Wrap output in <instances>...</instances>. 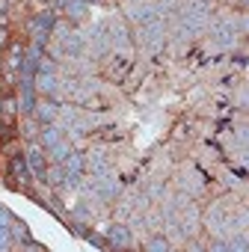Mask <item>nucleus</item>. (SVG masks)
Segmentation results:
<instances>
[{
  "label": "nucleus",
  "instance_id": "1",
  "mask_svg": "<svg viewBox=\"0 0 249 252\" xmlns=\"http://www.w3.org/2000/svg\"><path fill=\"white\" fill-rule=\"evenodd\" d=\"M166 18H152V21H146V24H140V42L152 51V54H157L160 48H163V42H166Z\"/></svg>",
  "mask_w": 249,
  "mask_h": 252
},
{
  "label": "nucleus",
  "instance_id": "2",
  "mask_svg": "<svg viewBox=\"0 0 249 252\" xmlns=\"http://www.w3.org/2000/svg\"><path fill=\"white\" fill-rule=\"evenodd\" d=\"M80 33H83V42H86V54L104 57L107 51H113V48H110V36H107V24L95 21V24H89V27L80 30Z\"/></svg>",
  "mask_w": 249,
  "mask_h": 252
},
{
  "label": "nucleus",
  "instance_id": "3",
  "mask_svg": "<svg viewBox=\"0 0 249 252\" xmlns=\"http://www.w3.org/2000/svg\"><path fill=\"white\" fill-rule=\"evenodd\" d=\"M107 36H110V48L119 51V54H128L131 51V30L122 18H113L107 24Z\"/></svg>",
  "mask_w": 249,
  "mask_h": 252
},
{
  "label": "nucleus",
  "instance_id": "4",
  "mask_svg": "<svg viewBox=\"0 0 249 252\" xmlns=\"http://www.w3.org/2000/svg\"><path fill=\"white\" fill-rule=\"evenodd\" d=\"M57 24V15L54 12H39L33 21H30V33H33V45H45L51 39V30Z\"/></svg>",
  "mask_w": 249,
  "mask_h": 252
},
{
  "label": "nucleus",
  "instance_id": "5",
  "mask_svg": "<svg viewBox=\"0 0 249 252\" xmlns=\"http://www.w3.org/2000/svg\"><path fill=\"white\" fill-rule=\"evenodd\" d=\"M205 225L217 234V237H225V234H231L234 231V222L228 220V214L222 211V205H214L211 211H208V217H205Z\"/></svg>",
  "mask_w": 249,
  "mask_h": 252
},
{
  "label": "nucleus",
  "instance_id": "6",
  "mask_svg": "<svg viewBox=\"0 0 249 252\" xmlns=\"http://www.w3.org/2000/svg\"><path fill=\"white\" fill-rule=\"evenodd\" d=\"M24 163H27V172L30 175H36L39 181H45V172H48V163H45V152L33 143L30 149H27V155H24Z\"/></svg>",
  "mask_w": 249,
  "mask_h": 252
},
{
  "label": "nucleus",
  "instance_id": "7",
  "mask_svg": "<svg viewBox=\"0 0 249 252\" xmlns=\"http://www.w3.org/2000/svg\"><path fill=\"white\" fill-rule=\"evenodd\" d=\"M33 86H36V92H42V95H48V98H54V101H57V95H60V77L51 74V71H36ZM57 104H60V101H57Z\"/></svg>",
  "mask_w": 249,
  "mask_h": 252
},
{
  "label": "nucleus",
  "instance_id": "8",
  "mask_svg": "<svg viewBox=\"0 0 249 252\" xmlns=\"http://www.w3.org/2000/svg\"><path fill=\"white\" fill-rule=\"evenodd\" d=\"M131 240H134V234H131L128 225H110V231H107V246H113V249H128Z\"/></svg>",
  "mask_w": 249,
  "mask_h": 252
},
{
  "label": "nucleus",
  "instance_id": "9",
  "mask_svg": "<svg viewBox=\"0 0 249 252\" xmlns=\"http://www.w3.org/2000/svg\"><path fill=\"white\" fill-rule=\"evenodd\" d=\"M211 36H214L219 45H225V48H234V42H237V33H234V27H231V18L211 24Z\"/></svg>",
  "mask_w": 249,
  "mask_h": 252
},
{
  "label": "nucleus",
  "instance_id": "10",
  "mask_svg": "<svg viewBox=\"0 0 249 252\" xmlns=\"http://www.w3.org/2000/svg\"><path fill=\"white\" fill-rule=\"evenodd\" d=\"M33 116H36L42 125H54V122H57V116H60V104H57L54 98H48V101H36Z\"/></svg>",
  "mask_w": 249,
  "mask_h": 252
},
{
  "label": "nucleus",
  "instance_id": "11",
  "mask_svg": "<svg viewBox=\"0 0 249 252\" xmlns=\"http://www.w3.org/2000/svg\"><path fill=\"white\" fill-rule=\"evenodd\" d=\"M62 166H65V175L83 178V172H86V155H80V152H74V149H71V155L62 160Z\"/></svg>",
  "mask_w": 249,
  "mask_h": 252
},
{
  "label": "nucleus",
  "instance_id": "12",
  "mask_svg": "<svg viewBox=\"0 0 249 252\" xmlns=\"http://www.w3.org/2000/svg\"><path fill=\"white\" fill-rule=\"evenodd\" d=\"M62 140V128L60 125H42V131H39V146H45V152L51 146H57Z\"/></svg>",
  "mask_w": 249,
  "mask_h": 252
},
{
  "label": "nucleus",
  "instance_id": "13",
  "mask_svg": "<svg viewBox=\"0 0 249 252\" xmlns=\"http://www.w3.org/2000/svg\"><path fill=\"white\" fill-rule=\"evenodd\" d=\"M18 107H21V113H33V107H36V86H33V80H21Z\"/></svg>",
  "mask_w": 249,
  "mask_h": 252
},
{
  "label": "nucleus",
  "instance_id": "14",
  "mask_svg": "<svg viewBox=\"0 0 249 252\" xmlns=\"http://www.w3.org/2000/svg\"><path fill=\"white\" fill-rule=\"evenodd\" d=\"M62 9H65V15H68L71 21H83L86 12H89V3H86V0H65Z\"/></svg>",
  "mask_w": 249,
  "mask_h": 252
},
{
  "label": "nucleus",
  "instance_id": "15",
  "mask_svg": "<svg viewBox=\"0 0 249 252\" xmlns=\"http://www.w3.org/2000/svg\"><path fill=\"white\" fill-rule=\"evenodd\" d=\"M68 155H71V143H68L65 137H62V140H60L57 146H51V149H48V158H51L54 163H62V160H65Z\"/></svg>",
  "mask_w": 249,
  "mask_h": 252
},
{
  "label": "nucleus",
  "instance_id": "16",
  "mask_svg": "<svg viewBox=\"0 0 249 252\" xmlns=\"http://www.w3.org/2000/svg\"><path fill=\"white\" fill-rule=\"evenodd\" d=\"M143 249H146V252H169L172 243H169L166 237H160V234H152V237L143 243Z\"/></svg>",
  "mask_w": 249,
  "mask_h": 252
},
{
  "label": "nucleus",
  "instance_id": "17",
  "mask_svg": "<svg viewBox=\"0 0 249 252\" xmlns=\"http://www.w3.org/2000/svg\"><path fill=\"white\" fill-rule=\"evenodd\" d=\"M45 181H48V184H54V187H62V181H65V166H62V163H54V166H48V172H45Z\"/></svg>",
  "mask_w": 249,
  "mask_h": 252
},
{
  "label": "nucleus",
  "instance_id": "18",
  "mask_svg": "<svg viewBox=\"0 0 249 252\" xmlns=\"http://www.w3.org/2000/svg\"><path fill=\"white\" fill-rule=\"evenodd\" d=\"M228 237V252H246L249 249V237L243 231H234V234H225Z\"/></svg>",
  "mask_w": 249,
  "mask_h": 252
},
{
  "label": "nucleus",
  "instance_id": "19",
  "mask_svg": "<svg viewBox=\"0 0 249 252\" xmlns=\"http://www.w3.org/2000/svg\"><path fill=\"white\" fill-rule=\"evenodd\" d=\"M12 246H15V237H12L9 225H0V252H6V249H12Z\"/></svg>",
  "mask_w": 249,
  "mask_h": 252
},
{
  "label": "nucleus",
  "instance_id": "20",
  "mask_svg": "<svg viewBox=\"0 0 249 252\" xmlns=\"http://www.w3.org/2000/svg\"><path fill=\"white\" fill-rule=\"evenodd\" d=\"M9 231H12V237H15V240H21V243H27V240H30V237H27V225H24V222H15V220H12Z\"/></svg>",
  "mask_w": 249,
  "mask_h": 252
},
{
  "label": "nucleus",
  "instance_id": "21",
  "mask_svg": "<svg viewBox=\"0 0 249 252\" xmlns=\"http://www.w3.org/2000/svg\"><path fill=\"white\" fill-rule=\"evenodd\" d=\"M74 220L89 222V220H92V208H89V205H77V208H74Z\"/></svg>",
  "mask_w": 249,
  "mask_h": 252
},
{
  "label": "nucleus",
  "instance_id": "22",
  "mask_svg": "<svg viewBox=\"0 0 249 252\" xmlns=\"http://www.w3.org/2000/svg\"><path fill=\"white\" fill-rule=\"evenodd\" d=\"M12 220H15V217H12V211L0 205V225H12Z\"/></svg>",
  "mask_w": 249,
  "mask_h": 252
},
{
  "label": "nucleus",
  "instance_id": "23",
  "mask_svg": "<svg viewBox=\"0 0 249 252\" xmlns=\"http://www.w3.org/2000/svg\"><path fill=\"white\" fill-rule=\"evenodd\" d=\"M211 249H214V252H228V237H217V240L211 243Z\"/></svg>",
  "mask_w": 249,
  "mask_h": 252
},
{
  "label": "nucleus",
  "instance_id": "24",
  "mask_svg": "<svg viewBox=\"0 0 249 252\" xmlns=\"http://www.w3.org/2000/svg\"><path fill=\"white\" fill-rule=\"evenodd\" d=\"M149 196H152V199H163V196H166V193H163V184H152V187H149Z\"/></svg>",
  "mask_w": 249,
  "mask_h": 252
},
{
  "label": "nucleus",
  "instance_id": "25",
  "mask_svg": "<svg viewBox=\"0 0 249 252\" xmlns=\"http://www.w3.org/2000/svg\"><path fill=\"white\" fill-rule=\"evenodd\" d=\"M3 110H6V113H15V110H18V101H15V98L3 101Z\"/></svg>",
  "mask_w": 249,
  "mask_h": 252
}]
</instances>
